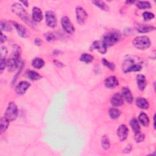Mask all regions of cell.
I'll list each match as a JSON object with an SVG mask.
<instances>
[{
	"label": "cell",
	"mask_w": 156,
	"mask_h": 156,
	"mask_svg": "<svg viewBox=\"0 0 156 156\" xmlns=\"http://www.w3.org/2000/svg\"><path fill=\"white\" fill-rule=\"evenodd\" d=\"M142 69V61L137 56H129L123 62V70L126 73L132 71H139Z\"/></svg>",
	"instance_id": "1"
},
{
	"label": "cell",
	"mask_w": 156,
	"mask_h": 156,
	"mask_svg": "<svg viewBox=\"0 0 156 156\" xmlns=\"http://www.w3.org/2000/svg\"><path fill=\"white\" fill-rule=\"evenodd\" d=\"M21 51L20 48L18 45H14L12 54L8 60V67L9 71H14L22 64L20 62Z\"/></svg>",
	"instance_id": "2"
},
{
	"label": "cell",
	"mask_w": 156,
	"mask_h": 156,
	"mask_svg": "<svg viewBox=\"0 0 156 156\" xmlns=\"http://www.w3.org/2000/svg\"><path fill=\"white\" fill-rule=\"evenodd\" d=\"M121 39V35L118 32L111 31L105 34L102 38V42L105 44V45L108 47H111L116 43H118Z\"/></svg>",
	"instance_id": "3"
},
{
	"label": "cell",
	"mask_w": 156,
	"mask_h": 156,
	"mask_svg": "<svg viewBox=\"0 0 156 156\" xmlns=\"http://www.w3.org/2000/svg\"><path fill=\"white\" fill-rule=\"evenodd\" d=\"M11 9L12 12L19 17L23 21L26 23L30 22V18L22 5L18 3H15L12 5Z\"/></svg>",
	"instance_id": "4"
},
{
	"label": "cell",
	"mask_w": 156,
	"mask_h": 156,
	"mask_svg": "<svg viewBox=\"0 0 156 156\" xmlns=\"http://www.w3.org/2000/svg\"><path fill=\"white\" fill-rule=\"evenodd\" d=\"M133 45L137 49L141 50H146L150 47L151 41L147 36H138L133 39Z\"/></svg>",
	"instance_id": "5"
},
{
	"label": "cell",
	"mask_w": 156,
	"mask_h": 156,
	"mask_svg": "<svg viewBox=\"0 0 156 156\" xmlns=\"http://www.w3.org/2000/svg\"><path fill=\"white\" fill-rule=\"evenodd\" d=\"M19 114L18 107L16 104L14 102H9L5 113V116L10 121L15 120Z\"/></svg>",
	"instance_id": "6"
},
{
	"label": "cell",
	"mask_w": 156,
	"mask_h": 156,
	"mask_svg": "<svg viewBox=\"0 0 156 156\" xmlns=\"http://www.w3.org/2000/svg\"><path fill=\"white\" fill-rule=\"evenodd\" d=\"M61 25L63 29L68 34H72L75 33V27L67 17H64L61 19Z\"/></svg>",
	"instance_id": "7"
},
{
	"label": "cell",
	"mask_w": 156,
	"mask_h": 156,
	"mask_svg": "<svg viewBox=\"0 0 156 156\" xmlns=\"http://www.w3.org/2000/svg\"><path fill=\"white\" fill-rule=\"evenodd\" d=\"M76 14L78 23L80 25H84L88 17V15L84 9L80 6L77 7L76 9Z\"/></svg>",
	"instance_id": "8"
},
{
	"label": "cell",
	"mask_w": 156,
	"mask_h": 156,
	"mask_svg": "<svg viewBox=\"0 0 156 156\" xmlns=\"http://www.w3.org/2000/svg\"><path fill=\"white\" fill-rule=\"evenodd\" d=\"M45 19L47 24L49 27L53 28L57 26V18L55 14L53 11H47L45 14Z\"/></svg>",
	"instance_id": "9"
},
{
	"label": "cell",
	"mask_w": 156,
	"mask_h": 156,
	"mask_svg": "<svg viewBox=\"0 0 156 156\" xmlns=\"http://www.w3.org/2000/svg\"><path fill=\"white\" fill-rule=\"evenodd\" d=\"M129 129L125 124H121L117 130V135L121 141H124L128 135Z\"/></svg>",
	"instance_id": "10"
},
{
	"label": "cell",
	"mask_w": 156,
	"mask_h": 156,
	"mask_svg": "<svg viewBox=\"0 0 156 156\" xmlns=\"http://www.w3.org/2000/svg\"><path fill=\"white\" fill-rule=\"evenodd\" d=\"M107 47L105 45V44L102 41H95L92 45L90 49H91V51L96 50L100 53L104 54H106L107 52Z\"/></svg>",
	"instance_id": "11"
},
{
	"label": "cell",
	"mask_w": 156,
	"mask_h": 156,
	"mask_svg": "<svg viewBox=\"0 0 156 156\" xmlns=\"http://www.w3.org/2000/svg\"><path fill=\"white\" fill-rule=\"evenodd\" d=\"M12 25L16 29V30L20 36H21L22 37H23V38H26L28 37V36H29L28 31L24 26H23L22 25L19 24L17 22H12Z\"/></svg>",
	"instance_id": "12"
},
{
	"label": "cell",
	"mask_w": 156,
	"mask_h": 156,
	"mask_svg": "<svg viewBox=\"0 0 156 156\" xmlns=\"http://www.w3.org/2000/svg\"><path fill=\"white\" fill-rule=\"evenodd\" d=\"M31 84L27 81L20 82L16 87V92L18 95H22L26 93L27 90L29 88Z\"/></svg>",
	"instance_id": "13"
},
{
	"label": "cell",
	"mask_w": 156,
	"mask_h": 156,
	"mask_svg": "<svg viewBox=\"0 0 156 156\" xmlns=\"http://www.w3.org/2000/svg\"><path fill=\"white\" fill-rule=\"evenodd\" d=\"M104 84L108 88H113L118 85V80L115 76H110L105 79Z\"/></svg>",
	"instance_id": "14"
},
{
	"label": "cell",
	"mask_w": 156,
	"mask_h": 156,
	"mask_svg": "<svg viewBox=\"0 0 156 156\" xmlns=\"http://www.w3.org/2000/svg\"><path fill=\"white\" fill-rule=\"evenodd\" d=\"M124 99L120 93H115L111 98V104L115 107H119L123 104Z\"/></svg>",
	"instance_id": "15"
},
{
	"label": "cell",
	"mask_w": 156,
	"mask_h": 156,
	"mask_svg": "<svg viewBox=\"0 0 156 156\" xmlns=\"http://www.w3.org/2000/svg\"><path fill=\"white\" fill-rule=\"evenodd\" d=\"M135 29L140 33H146L155 29V28L152 26L146 25L144 24H136Z\"/></svg>",
	"instance_id": "16"
},
{
	"label": "cell",
	"mask_w": 156,
	"mask_h": 156,
	"mask_svg": "<svg viewBox=\"0 0 156 156\" xmlns=\"http://www.w3.org/2000/svg\"><path fill=\"white\" fill-rule=\"evenodd\" d=\"M121 95L124 99L129 104L133 101V96L131 93L130 90L127 87H123L121 90Z\"/></svg>",
	"instance_id": "17"
},
{
	"label": "cell",
	"mask_w": 156,
	"mask_h": 156,
	"mask_svg": "<svg viewBox=\"0 0 156 156\" xmlns=\"http://www.w3.org/2000/svg\"><path fill=\"white\" fill-rule=\"evenodd\" d=\"M32 17L34 21L36 22H41L43 20V14L41 9L37 7L33 8Z\"/></svg>",
	"instance_id": "18"
},
{
	"label": "cell",
	"mask_w": 156,
	"mask_h": 156,
	"mask_svg": "<svg viewBox=\"0 0 156 156\" xmlns=\"http://www.w3.org/2000/svg\"><path fill=\"white\" fill-rule=\"evenodd\" d=\"M137 85L139 90L141 91L144 90L147 84V82L144 76H143V75H137Z\"/></svg>",
	"instance_id": "19"
},
{
	"label": "cell",
	"mask_w": 156,
	"mask_h": 156,
	"mask_svg": "<svg viewBox=\"0 0 156 156\" xmlns=\"http://www.w3.org/2000/svg\"><path fill=\"white\" fill-rule=\"evenodd\" d=\"M136 105L139 108L142 109H147L149 106L148 101L146 99H144L143 98H141V97L137 98Z\"/></svg>",
	"instance_id": "20"
},
{
	"label": "cell",
	"mask_w": 156,
	"mask_h": 156,
	"mask_svg": "<svg viewBox=\"0 0 156 156\" xmlns=\"http://www.w3.org/2000/svg\"><path fill=\"white\" fill-rule=\"evenodd\" d=\"M10 121L6 118L5 116H3L1 118V121H0V131L1 133H4L9 127Z\"/></svg>",
	"instance_id": "21"
},
{
	"label": "cell",
	"mask_w": 156,
	"mask_h": 156,
	"mask_svg": "<svg viewBox=\"0 0 156 156\" xmlns=\"http://www.w3.org/2000/svg\"><path fill=\"white\" fill-rule=\"evenodd\" d=\"M138 120L140 123L144 127H147L149 124V118L147 116V115L144 113V112H141L139 116H138Z\"/></svg>",
	"instance_id": "22"
},
{
	"label": "cell",
	"mask_w": 156,
	"mask_h": 156,
	"mask_svg": "<svg viewBox=\"0 0 156 156\" xmlns=\"http://www.w3.org/2000/svg\"><path fill=\"white\" fill-rule=\"evenodd\" d=\"M45 65L44 61L41 58H35L33 59L32 62V65L34 68L36 69H40L42 68Z\"/></svg>",
	"instance_id": "23"
},
{
	"label": "cell",
	"mask_w": 156,
	"mask_h": 156,
	"mask_svg": "<svg viewBox=\"0 0 156 156\" xmlns=\"http://www.w3.org/2000/svg\"><path fill=\"white\" fill-rule=\"evenodd\" d=\"M26 75L28 79L32 81H37L40 79L42 76L36 71L34 70H29L26 73Z\"/></svg>",
	"instance_id": "24"
},
{
	"label": "cell",
	"mask_w": 156,
	"mask_h": 156,
	"mask_svg": "<svg viewBox=\"0 0 156 156\" xmlns=\"http://www.w3.org/2000/svg\"><path fill=\"white\" fill-rule=\"evenodd\" d=\"M130 125L133 131L135 132V133L140 132V126L139 123L137 119H135V118L132 119L130 121Z\"/></svg>",
	"instance_id": "25"
},
{
	"label": "cell",
	"mask_w": 156,
	"mask_h": 156,
	"mask_svg": "<svg viewBox=\"0 0 156 156\" xmlns=\"http://www.w3.org/2000/svg\"><path fill=\"white\" fill-rule=\"evenodd\" d=\"M0 26H1V29L2 31L9 32V31H11L12 29V25L7 21H5V20L2 21Z\"/></svg>",
	"instance_id": "26"
},
{
	"label": "cell",
	"mask_w": 156,
	"mask_h": 156,
	"mask_svg": "<svg viewBox=\"0 0 156 156\" xmlns=\"http://www.w3.org/2000/svg\"><path fill=\"white\" fill-rule=\"evenodd\" d=\"M93 59H94V57L92 55L87 54V53L82 54L80 57V60L82 62H84L86 64L91 63L93 61Z\"/></svg>",
	"instance_id": "27"
},
{
	"label": "cell",
	"mask_w": 156,
	"mask_h": 156,
	"mask_svg": "<svg viewBox=\"0 0 156 156\" xmlns=\"http://www.w3.org/2000/svg\"><path fill=\"white\" fill-rule=\"evenodd\" d=\"M92 3L95 4L96 6H98L99 9H101L102 11H107L109 9L108 6L105 3V2L102 1H93Z\"/></svg>",
	"instance_id": "28"
},
{
	"label": "cell",
	"mask_w": 156,
	"mask_h": 156,
	"mask_svg": "<svg viewBox=\"0 0 156 156\" xmlns=\"http://www.w3.org/2000/svg\"><path fill=\"white\" fill-rule=\"evenodd\" d=\"M109 115H110V118L112 119L118 118L120 116V114H121L120 111L118 109H116V108H111L109 110Z\"/></svg>",
	"instance_id": "29"
},
{
	"label": "cell",
	"mask_w": 156,
	"mask_h": 156,
	"mask_svg": "<svg viewBox=\"0 0 156 156\" xmlns=\"http://www.w3.org/2000/svg\"><path fill=\"white\" fill-rule=\"evenodd\" d=\"M136 6L140 9H149L151 7V5L149 2H137Z\"/></svg>",
	"instance_id": "30"
},
{
	"label": "cell",
	"mask_w": 156,
	"mask_h": 156,
	"mask_svg": "<svg viewBox=\"0 0 156 156\" xmlns=\"http://www.w3.org/2000/svg\"><path fill=\"white\" fill-rule=\"evenodd\" d=\"M101 145H102V147L105 150H107V149L110 147V141H109V138H108L107 137L104 136V137L102 138Z\"/></svg>",
	"instance_id": "31"
},
{
	"label": "cell",
	"mask_w": 156,
	"mask_h": 156,
	"mask_svg": "<svg viewBox=\"0 0 156 156\" xmlns=\"http://www.w3.org/2000/svg\"><path fill=\"white\" fill-rule=\"evenodd\" d=\"M102 62L103 65H105L106 67H107L109 70H112V71L115 70V64H114L113 63L107 61V60H106V59H104V58L102 59Z\"/></svg>",
	"instance_id": "32"
},
{
	"label": "cell",
	"mask_w": 156,
	"mask_h": 156,
	"mask_svg": "<svg viewBox=\"0 0 156 156\" xmlns=\"http://www.w3.org/2000/svg\"><path fill=\"white\" fill-rule=\"evenodd\" d=\"M143 17L145 21H149L154 18V15L150 12H144L143 14Z\"/></svg>",
	"instance_id": "33"
},
{
	"label": "cell",
	"mask_w": 156,
	"mask_h": 156,
	"mask_svg": "<svg viewBox=\"0 0 156 156\" xmlns=\"http://www.w3.org/2000/svg\"><path fill=\"white\" fill-rule=\"evenodd\" d=\"M134 138H135V140L136 141V142H137V143L142 142L144 139V135L143 133H141L140 132L136 133L135 135Z\"/></svg>",
	"instance_id": "34"
},
{
	"label": "cell",
	"mask_w": 156,
	"mask_h": 156,
	"mask_svg": "<svg viewBox=\"0 0 156 156\" xmlns=\"http://www.w3.org/2000/svg\"><path fill=\"white\" fill-rule=\"evenodd\" d=\"M8 66V61L6 59H0V70L1 73L5 70L6 67Z\"/></svg>",
	"instance_id": "35"
},
{
	"label": "cell",
	"mask_w": 156,
	"mask_h": 156,
	"mask_svg": "<svg viewBox=\"0 0 156 156\" xmlns=\"http://www.w3.org/2000/svg\"><path fill=\"white\" fill-rule=\"evenodd\" d=\"M8 54L7 48L5 47H2L0 50V59H6Z\"/></svg>",
	"instance_id": "36"
},
{
	"label": "cell",
	"mask_w": 156,
	"mask_h": 156,
	"mask_svg": "<svg viewBox=\"0 0 156 156\" xmlns=\"http://www.w3.org/2000/svg\"><path fill=\"white\" fill-rule=\"evenodd\" d=\"M45 38H46V40L48 42H51L52 40H54V36L52 34V33H48L47 34L45 35Z\"/></svg>",
	"instance_id": "37"
},
{
	"label": "cell",
	"mask_w": 156,
	"mask_h": 156,
	"mask_svg": "<svg viewBox=\"0 0 156 156\" xmlns=\"http://www.w3.org/2000/svg\"><path fill=\"white\" fill-rule=\"evenodd\" d=\"M53 62H54V64L57 67H59V68H62V67H64V65L62 63H61V62H58V61H53Z\"/></svg>",
	"instance_id": "38"
},
{
	"label": "cell",
	"mask_w": 156,
	"mask_h": 156,
	"mask_svg": "<svg viewBox=\"0 0 156 156\" xmlns=\"http://www.w3.org/2000/svg\"><path fill=\"white\" fill-rule=\"evenodd\" d=\"M34 42H35V44L37 46H40L42 44V40L40 39H38V38L36 39Z\"/></svg>",
	"instance_id": "39"
},
{
	"label": "cell",
	"mask_w": 156,
	"mask_h": 156,
	"mask_svg": "<svg viewBox=\"0 0 156 156\" xmlns=\"http://www.w3.org/2000/svg\"><path fill=\"white\" fill-rule=\"evenodd\" d=\"M7 40V37L6 36H5L2 33L1 34V43H3L4 42H5Z\"/></svg>",
	"instance_id": "40"
},
{
	"label": "cell",
	"mask_w": 156,
	"mask_h": 156,
	"mask_svg": "<svg viewBox=\"0 0 156 156\" xmlns=\"http://www.w3.org/2000/svg\"><path fill=\"white\" fill-rule=\"evenodd\" d=\"M21 3H22L23 5H25L26 7L28 6V1H25V2H21Z\"/></svg>",
	"instance_id": "41"
},
{
	"label": "cell",
	"mask_w": 156,
	"mask_h": 156,
	"mask_svg": "<svg viewBox=\"0 0 156 156\" xmlns=\"http://www.w3.org/2000/svg\"><path fill=\"white\" fill-rule=\"evenodd\" d=\"M126 3H128V4H132V3H135V2H133V1H132V2H131V1H130V2H126Z\"/></svg>",
	"instance_id": "42"
},
{
	"label": "cell",
	"mask_w": 156,
	"mask_h": 156,
	"mask_svg": "<svg viewBox=\"0 0 156 156\" xmlns=\"http://www.w3.org/2000/svg\"><path fill=\"white\" fill-rule=\"evenodd\" d=\"M155 115L154 116V121H153V123H154V128H155Z\"/></svg>",
	"instance_id": "43"
}]
</instances>
